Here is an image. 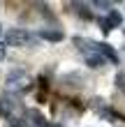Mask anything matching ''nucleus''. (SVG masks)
<instances>
[{
    "mask_svg": "<svg viewBox=\"0 0 125 127\" xmlns=\"http://www.w3.org/2000/svg\"><path fill=\"white\" fill-rule=\"evenodd\" d=\"M5 44H9V46H35L37 37L23 30V28H9L5 35Z\"/></svg>",
    "mask_w": 125,
    "mask_h": 127,
    "instance_id": "1",
    "label": "nucleus"
},
{
    "mask_svg": "<svg viewBox=\"0 0 125 127\" xmlns=\"http://www.w3.org/2000/svg\"><path fill=\"white\" fill-rule=\"evenodd\" d=\"M93 5H95V7H104L107 12H111V2H102V0H95Z\"/></svg>",
    "mask_w": 125,
    "mask_h": 127,
    "instance_id": "11",
    "label": "nucleus"
},
{
    "mask_svg": "<svg viewBox=\"0 0 125 127\" xmlns=\"http://www.w3.org/2000/svg\"><path fill=\"white\" fill-rule=\"evenodd\" d=\"M7 127H30V125H28V120H23V118L12 116V118H7Z\"/></svg>",
    "mask_w": 125,
    "mask_h": 127,
    "instance_id": "8",
    "label": "nucleus"
},
{
    "mask_svg": "<svg viewBox=\"0 0 125 127\" xmlns=\"http://www.w3.org/2000/svg\"><path fill=\"white\" fill-rule=\"evenodd\" d=\"M0 60H5V44L0 42Z\"/></svg>",
    "mask_w": 125,
    "mask_h": 127,
    "instance_id": "12",
    "label": "nucleus"
},
{
    "mask_svg": "<svg viewBox=\"0 0 125 127\" xmlns=\"http://www.w3.org/2000/svg\"><path fill=\"white\" fill-rule=\"evenodd\" d=\"M40 37H42V39H49V42H60L63 39V32L60 30H51V28H42Z\"/></svg>",
    "mask_w": 125,
    "mask_h": 127,
    "instance_id": "7",
    "label": "nucleus"
},
{
    "mask_svg": "<svg viewBox=\"0 0 125 127\" xmlns=\"http://www.w3.org/2000/svg\"><path fill=\"white\" fill-rule=\"evenodd\" d=\"M33 83L30 74L23 72V69H12L7 74V90L9 93H21V90H28Z\"/></svg>",
    "mask_w": 125,
    "mask_h": 127,
    "instance_id": "2",
    "label": "nucleus"
},
{
    "mask_svg": "<svg viewBox=\"0 0 125 127\" xmlns=\"http://www.w3.org/2000/svg\"><path fill=\"white\" fill-rule=\"evenodd\" d=\"M42 127H63V125H58V123H44Z\"/></svg>",
    "mask_w": 125,
    "mask_h": 127,
    "instance_id": "13",
    "label": "nucleus"
},
{
    "mask_svg": "<svg viewBox=\"0 0 125 127\" xmlns=\"http://www.w3.org/2000/svg\"><path fill=\"white\" fill-rule=\"evenodd\" d=\"M116 86H118L121 90H125V72H118V74H116Z\"/></svg>",
    "mask_w": 125,
    "mask_h": 127,
    "instance_id": "10",
    "label": "nucleus"
},
{
    "mask_svg": "<svg viewBox=\"0 0 125 127\" xmlns=\"http://www.w3.org/2000/svg\"><path fill=\"white\" fill-rule=\"evenodd\" d=\"M100 53L104 56V60H109L111 65H118V56H116V51L109 46V44H100Z\"/></svg>",
    "mask_w": 125,
    "mask_h": 127,
    "instance_id": "6",
    "label": "nucleus"
},
{
    "mask_svg": "<svg viewBox=\"0 0 125 127\" xmlns=\"http://www.w3.org/2000/svg\"><path fill=\"white\" fill-rule=\"evenodd\" d=\"M16 106H19V104H16V99H14L12 95H2V97H0V113H2L5 118H12Z\"/></svg>",
    "mask_w": 125,
    "mask_h": 127,
    "instance_id": "4",
    "label": "nucleus"
},
{
    "mask_svg": "<svg viewBox=\"0 0 125 127\" xmlns=\"http://www.w3.org/2000/svg\"><path fill=\"white\" fill-rule=\"evenodd\" d=\"M86 65L93 67V69H97V67H104L107 60H104V56H102L100 51H93V53H86Z\"/></svg>",
    "mask_w": 125,
    "mask_h": 127,
    "instance_id": "5",
    "label": "nucleus"
},
{
    "mask_svg": "<svg viewBox=\"0 0 125 127\" xmlns=\"http://www.w3.org/2000/svg\"><path fill=\"white\" fill-rule=\"evenodd\" d=\"M28 118H33L30 123H33L35 127H42V125H44V118H42V116L37 113V111H28Z\"/></svg>",
    "mask_w": 125,
    "mask_h": 127,
    "instance_id": "9",
    "label": "nucleus"
},
{
    "mask_svg": "<svg viewBox=\"0 0 125 127\" xmlns=\"http://www.w3.org/2000/svg\"><path fill=\"white\" fill-rule=\"evenodd\" d=\"M121 21H123V16L116 9H111L107 14V19H102L100 21V26H102V32H109V30H114L116 26H121Z\"/></svg>",
    "mask_w": 125,
    "mask_h": 127,
    "instance_id": "3",
    "label": "nucleus"
}]
</instances>
